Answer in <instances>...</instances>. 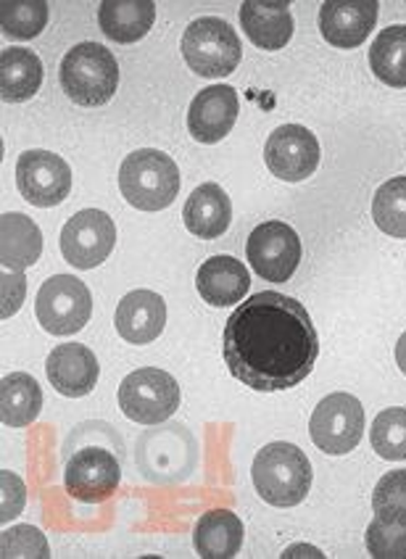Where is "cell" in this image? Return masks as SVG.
Listing matches in <instances>:
<instances>
[{
  "label": "cell",
  "mask_w": 406,
  "mask_h": 559,
  "mask_svg": "<svg viewBox=\"0 0 406 559\" xmlns=\"http://www.w3.org/2000/svg\"><path fill=\"white\" fill-rule=\"evenodd\" d=\"M232 378L253 391L277 393L301 385L320 357V335L296 298L262 290L232 311L222 333Z\"/></svg>",
  "instance_id": "obj_1"
},
{
  "label": "cell",
  "mask_w": 406,
  "mask_h": 559,
  "mask_svg": "<svg viewBox=\"0 0 406 559\" xmlns=\"http://www.w3.org/2000/svg\"><path fill=\"white\" fill-rule=\"evenodd\" d=\"M253 488L266 504L272 507H296L309 497L312 488V462L296 443L275 441L266 443L253 456L251 467Z\"/></svg>",
  "instance_id": "obj_2"
},
{
  "label": "cell",
  "mask_w": 406,
  "mask_h": 559,
  "mask_svg": "<svg viewBox=\"0 0 406 559\" xmlns=\"http://www.w3.org/2000/svg\"><path fill=\"white\" fill-rule=\"evenodd\" d=\"M119 188L127 203L141 212H162L180 193V169L175 158L156 148L130 154L119 167Z\"/></svg>",
  "instance_id": "obj_3"
},
{
  "label": "cell",
  "mask_w": 406,
  "mask_h": 559,
  "mask_svg": "<svg viewBox=\"0 0 406 559\" xmlns=\"http://www.w3.org/2000/svg\"><path fill=\"white\" fill-rule=\"evenodd\" d=\"M61 87L77 106L109 104L119 87V63L109 48L100 43H80L63 56Z\"/></svg>",
  "instance_id": "obj_4"
},
{
  "label": "cell",
  "mask_w": 406,
  "mask_h": 559,
  "mask_svg": "<svg viewBox=\"0 0 406 559\" xmlns=\"http://www.w3.org/2000/svg\"><path fill=\"white\" fill-rule=\"evenodd\" d=\"M182 56L199 78H230L243 59L240 37L235 27L217 16H201L190 22L182 35Z\"/></svg>",
  "instance_id": "obj_5"
},
{
  "label": "cell",
  "mask_w": 406,
  "mask_h": 559,
  "mask_svg": "<svg viewBox=\"0 0 406 559\" xmlns=\"http://www.w3.org/2000/svg\"><path fill=\"white\" fill-rule=\"evenodd\" d=\"M119 406L132 423L162 425L180 406V385L169 372L141 367L127 374L119 385Z\"/></svg>",
  "instance_id": "obj_6"
},
{
  "label": "cell",
  "mask_w": 406,
  "mask_h": 559,
  "mask_svg": "<svg viewBox=\"0 0 406 559\" xmlns=\"http://www.w3.org/2000/svg\"><path fill=\"white\" fill-rule=\"evenodd\" d=\"M35 314L50 335L80 333L93 314L91 290L77 277L53 275L37 290Z\"/></svg>",
  "instance_id": "obj_7"
},
{
  "label": "cell",
  "mask_w": 406,
  "mask_h": 559,
  "mask_svg": "<svg viewBox=\"0 0 406 559\" xmlns=\"http://www.w3.org/2000/svg\"><path fill=\"white\" fill-rule=\"evenodd\" d=\"M314 447L330 456H344L365 436V406L351 393H330L309 419Z\"/></svg>",
  "instance_id": "obj_8"
},
{
  "label": "cell",
  "mask_w": 406,
  "mask_h": 559,
  "mask_svg": "<svg viewBox=\"0 0 406 559\" xmlns=\"http://www.w3.org/2000/svg\"><path fill=\"white\" fill-rule=\"evenodd\" d=\"M246 257L262 280L270 283H288L296 275L298 264H301L303 249L301 238L290 225L280 219L262 222L249 235V246H246Z\"/></svg>",
  "instance_id": "obj_9"
},
{
  "label": "cell",
  "mask_w": 406,
  "mask_h": 559,
  "mask_svg": "<svg viewBox=\"0 0 406 559\" xmlns=\"http://www.w3.org/2000/svg\"><path fill=\"white\" fill-rule=\"evenodd\" d=\"M117 246L114 219L100 209H82L61 230V253L77 270H93L111 257Z\"/></svg>",
  "instance_id": "obj_10"
},
{
  "label": "cell",
  "mask_w": 406,
  "mask_h": 559,
  "mask_svg": "<svg viewBox=\"0 0 406 559\" xmlns=\"http://www.w3.org/2000/svg\"><path fill=\"white\" fill-rule=\"evenodd\" d=\"M16 188L32 206H59L72 193V169L50 151H27L16 162Z\"/></svg>",
  "instance_id": "obj_11"
},
{
  "label": "cell",
  "mask_w": 406,
  "mask_h": 559,
  "mask_svg": "<svg viewBox=\"0 0 406 559\" xmlns=\"http://www.w3.org/2000/svg\"><path fill=\"white\" fill-rule=\"evenodd\" d=\"M320 140L301 124H283L264 145V162L283 182H303L320 167Z\"/></svg>",
  "instance_id": "obj_12"
},
{
  "label": "cell",
  "mask_w": 406,
  "mask_h": 559,
  "mask_svg": "<svg viewBox=\"0 0 406 559\" xmlns=\"http://www.w3.org/2000/svg\"><path fill=\"white\" fill-rule=\"evenodd\" d=\"M119 480H122L119 460L111 451L98 447L80 449L67 462V473H63L67 491L82 504H100V501L111 499L119 488Z\"/></svg>",
  "instance_id": "obj_13"
},
{
  "label": "cell",
  "mask_w": 406,
  "mask_h": 559,
  "mask_svg": "<svg viewBox=\"0 0 406 559\" xmlns=\"http://www.w3.org/2000/svg\"><path fill=\"white\" fill-rule=\"evenodd\" d=\"M375 0H327L320 9V32L333 48H359L378 24Z\"/></svg>",
  "instance_id": "obj_14"
},
{
  "label": "cell",
  "mask_w": 406,
  "mask_h": 559,
  "mask_svg": "<svg viewBox=\"0 0 406 559\" xmlns=\"http://www.w3.org/2000/svg\"><path fill=\"white\" fill-rule=\"evenodd\" d=\"M240 98L230 85L203 87L188 109V132L203 145H214L230 135L238 122Z\"/></svg>",
  "instance_id": "obj_15"
},
{
  "label": "cell",
  "mask_w": 406,
  "mask_h": 559,
  "mask_svg": "<svg viewBox=\"0 0 406 559\" xmlns=\"http://www.w3.org/2000/svg\"><path fill=\"white\" fill-rule=\"evenodd\" d=\"M46 372L50 385L69 399H82L93 393L98 385V359L87 346L82 343H61L50 352L46 361Z\"/></svg>",
  "instance_id": "obj_16"
},
{
  "label": "cell",
  "mask_w": 406,
  "mask_h": 559,
  "mask_svg": "<svg viewBox=\"0 0 406 559\" xmlns=\"http://www.w3.org/2000/svg\"><path fill=\"white\" fill-rule=\"evenodd\" d=\"M117 333L127 343H154L167 325V304L154 290H132L117 307Z\"/></svg>",
  "instance_id": "obj_17"
},
{
  "label": "cell",
  "mask_w": 406,
  "mask_h": 559,
  "mask_svg": "<svg viewBox=\"0 0 406 559\" xmlns=\"http://www.w3.org/2000/svg\"><path fill=\"white\" fill-rule=\"evenodd\" d=\"M195 288L208 307H235V304L246 301L251 275L240 259L212 257L199 266Z\"/></svg>",
  "instance_id": "obj_18"
},
{
  "label": "cell",
  "mask_w": 406,
  "mask_h": 559,
  "mask_svg": "<svg viewBox=\"0 0 406 559\" xmlns=\"http://www.w3.org/2000/svg\"><path fill=\"white\" fill-rule=\"evenodd\" d=\"M240 27L246 37L262 50H280L294 37V16L288 3H262L246 0L240 5Z\"/></svg>",
  "instance_id": "obj_19"
},
{
  "label": "cell",
  "mask_w": 406,
  "mask_h": 559,
  "mask_svg": "<svg viewBox=\"0 0 406 559\" xmlns=\"http://www.w3.org/2000/svg\"><path fill=\"white\" fill-rule=\"evenodd\" d=\"M182 219H186L188 230L203 240L222 238L232 222L230 195L217 182H203L188 195Z\"/></svg>",
  "instance_id": "obj_20"
},
{
  "label": "cell",
  "mask_w": 406,
  "mask_h": 559,
  "mask_svg": "<svg viewBox=\"0 0 406 559\" xmlns=\"http://www.w3.org/2000/svg\"><path fill=\"white\" fill-rule=\"evenodd\" d=\"M156 22V5L151 0H106L100 3V32L119 46L143 40Z\"/></svg>",
  "instance_id": "obj_21"
},
{
  "label": "cell",
  "mask_w": 406,
  "mask_h": 559,
  "mask_svg": "<svg viewBox=\"0 0 406 559\" xmlns=\"http://www.w3.org/2000/svg\"><path fill=\"white\" fill-rule=\"evenodd\" d=\"M43 233L29 217L19 212H5L0 217V262L3 270L22 272L40 259Z\"/></svg>",
  "instance_id": "obj_22"
},
{
  "label": "cell",
  "mask_w": 406,
  "mask_h": 559,
  "mask_svg": "<svg viewBox=\"0 0 406 559\" xmlns=\"http://www.w3.org/2000/svg\"><path fill=\"white\" fill-rule=\"evenodd\" d=\"M193 546L203 559H232L243 546V523L230 510L203 512L195 525Z\"/></svg>",
  "instance_id": "obj_23"
},
{
  "label": "cell",
  "mask_w": 406,
  "mask_h": 559,
  "mask_svg": "<svg viewBox=\"0 0 406 559\" xmlns=\"http://www.w3.org/2000/svg\"><path fill=\"white\" fill-rule=\"evenodd\" d=\"M43 85V63L35 50L5 48L0 53V98L5 104H24Z\"/></svg>",
  "instance_id": "obj_24"
},
{
  "label": "cell",
  "mask_w": 406,
  "mask_h": 559,
  "mask_svg": "<svg viewBox=\"0 0 406 559\" xmlns=\"http://www.w3.org/2000/svg\"><path fill=\"white\" fill-rule=\"evenodd\" d=\"M43 409V389L27 372L5 374L0 383V419L5 428H27Z\"/></svg>",
  "instance_id": "obj_25"
},
{
  "label": "cell",
  "mask_w": 406,
  "mask_h": 559,
  "mask_svg": "<svg viewBox=\"0 0 406 559\" xmlns=\"http://www.w3.org/2000/svg\"><path fill=\"white\" fill-rule=\"evenodd\" d=\"M370 69L389 87H406V24L380 32L370 46Z\"/></svg>",
  "instance_id": "obj_26"
},
{
  "label": "cell",
  "mask_w": 406,
  "mask_h": 559,
  "mask_svg": "<svg viewBox=\"0 0 406 559\" xmlns=\"http://www.w3.org/2000/svg\"><path fill=\"white\" fill-rule=\"evenodd\" d=\"M372 219L389 238L406 240V175L391 177L375 190Z\"/></svg>",
  "instance_id": "obj_27"
},
{
  "label": "cell",
  "mask_w": 406,
  "mask_h": 559,
  "mask_svg": "<svg viewBox=\"0 0 406 559\" xmlns=\"http://www.w3.org/2000/svg\"><path fill=\"white\" fill-rule=\"evenodd\" d=\"M370 443L383 460L406 462V406L380 412L370 428Z\"/></svg>",
  "instance_id": "obj_28"
},
{
  "label": "cell",
  "mask_w": 406,
  "mask_h": 559,
  "mask_svg": "<svg viewBox=\"0 0 406 559\" xmlns=\"http://www.w3.org/2000/svg\"><path fill=\"white\" fill-rule=\"evenodd\" d=\"M48 24V3H22V0H5L0 5V27L11 40H32L40 35Z\"/></svg>",
  "instance_id": "obj_29"
},
{
  "label": "cell",
  "mask_w": 406,
  "mask_h": 559,
  "mask_svg": "<svg viewBox=\"0 0 406 559\" xmlns=\"http://www.w3.org/2000/svg\"><path fill=\"white\" fill-rule=\"evenodd\" d=\"M372 512L380 520L406 525V469H391L372 491Z\"/></svg>",
  "instance_id": "obj_30"
},
{
  "label": "cell",
  "mask_w": 406,
  "mask_h": 559,
  "mask_svg": "<svg viewBox=\"0 0 406 559\" xmlns=\"http://www.w3.org/2000/svg\"><path fill=\"white\" fill-rule=\"evenodd\" d=\"M367 551L375 559H406V525L375 518L367 525Z\"/></svg>",
  "instance_id": "obj_31"
},
{
  "label": "cell",
  "mask_w": 406,
  "mask_h": 559,
  "mask_svg": "<svg viewBox=\"0 0 406 559\" xmlns=\"http://www.w3.org/2000/svg\"><path fill=\"white\" fill-rule=\"evenodd\" d=\"M3 557H50L48 542L32 525H16L3 533Z\"/></svg>",
  "instance_id": "obj_32"
},
{
  "label": "cell",
  "mask_w": 406,
  "mask_h": 559,
  "mask_svg": "<svg viewBox=\"0 0 406 559\" xmlns=\"http://www.w3.org/2000/svg\"><path fill=\"white\" fill-rule=\"evenodd\" d=\"M0 480H3V507H0V520H3V523H9V520H14L16 514L24 510V501H27V488H24L22 478L14 473H9V469H3V473H0Z\"/></svg>",
  "instance_id": "obj_33"
},
{
  "label": "cell",
  "mask_w": 406,
  "mask_h": 559,
  "mask_svg": "<svg viewBox=\"0 0 406 559\" xmlns=\"http://www.w3.org/2000/svg\"><path fill=\"white\" fill-rule=\"evenodd\" d=\"M24 290H27V280H24L22 272L5 270L3 272V309H0L3 320H9V317L16 314L19 307H22Z\"/></svg>",
  "instance_id": "obj_34"
},
{
  "label": "cell",
  "mask_w": 406,
  "mask_h": 559,
  "mask_svg": "<svg viewBox=\"0 0 406 559\" xmlns=\"http://www.w3.org/2000/svg\"><path fill=\"white\" fill-rule=\"evenodd\" d=\"M396 365H398V370L406 374V333L396 343Z\"/></svg>",
  "instance_id": "obj_35"
}]
</instances>
